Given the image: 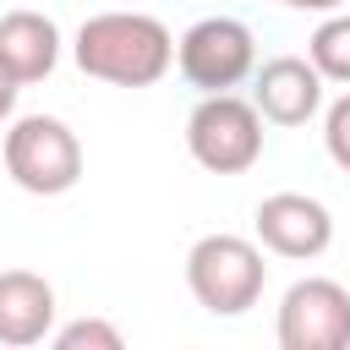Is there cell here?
I'll return each mask as SVG.
<instances>
[{
    "label": "cell",
    "instance_id": "1",
    "mask_svg": "<svg viewBox=\"0 0 350 350\" xmlns=\"http://www.w3.org/2000/svg\"><path fill=\"white\" fill-rule=\"evenodd\" d=\"M77 66L109 88H153L175 66V38L148 11H98L77 27Z\"/></svg>",
    "mask_w": 350,
    "mask_h": 350
},
{
    "label": "cell",
    "instance_id": "2",
    "mask_svg": "<svg viewBox=\"0 0 350 350\" xmlns=\"http://www.w3.org/2000/svg\"><path fill=\"white\" fill-rule=\"evenodd\" d=\"M186 284L197 295L202 312L213 317H241L262 301V284H268V262H262V241H246V235H230V230H213L202 235L191 252H186Z\"/></svg>",
    "mask_w": 350,
    "mask_h": 350
},
{
    "label": "cell",
    "instance_id": "3",
    "mask_svg": "<svg viewBox=\"0 0 350 350\" xmlns=\"http://www.w3.org/2000/svg\"><path fill=\"white\" fill-rule=\"evenodd\" d=\"M0 153L5 175L33 197H60L82 180V142L60 115H16Z\"/></svg>",
    "mask_w": 350,
    "mask_h": 350
},
{
    "label": "cell",
    "instance_id": "4",
    "mask_svg": "<svg viewBox=\"0 0 350 350\" xmlns=\"http://www.w3.org/2000/svg\"><path fill=\"white\" fill-rule=\"evenodd\" d=\"M186 148L208 175H241L262 159V109L241 93H202L186 115Z\"/></svg>",
    "mask_w": 350,
    "mask_h": 350
},
{
    "label": "cell",
    "instance_id": "5",
    "mask_svg": "<svg viewBox=\"0 0 350 350\" xmlns=\"http://www.w3.org/2000/svg\"><path fill=\"white\" fill-rule=\"evenodd\" d=\"M175 66L191 88L202 93H230L235 82L252 77L257 66V44H252V27L235 22V16H202L191 22L180 38H175Z\"/></svg>",
    "mask_w": 350,
    "mask_h": 350
},
{
    "label": "cell",
    "instance_id": "6",
    "mask_svg": "<svg viewBox=\"0 0 350 350\" xmlns=\"http://www.w3.org/2000/svg\"><path fill=\"white\" fill-rule=\"evenodd\" d=\"M284 350H345L350 345V290L328 273H306L279 301Z\"/></svg>",
    "mask_w": 350,
    "mask_h": 350
},
{
    "label": "cell",
    "instance_id": "7",
    "mask_svg": "<svg viewBox=\"0 0 350 350\" xmlns=\"http://www.w3.org/2000/svg\"><path fill=\"white\" fill-rule=\"evenodd\" d=\"M252 224H257L262 252L290 257V262H312V257H323L328 241H334L328 208H323L317 197H306V191H273V197H262Z\"/></svg>",
    "mask_w": 350,
    "mask_h": 350
},
{
    "label": "cell",
    "instance_id": "8",
    "mask_svg": "<svg viewBox=\"0 0 350 350\" xmlns=\"http://www.w3.org/2000/svg\"><path fill=\"white\" fill-rule=\"evenodd\" d=\"M252 104L273 126H306L323 109V71L312 66V55H273L257 66Z\"/></svg>",
    "mask_w": 350,
    "mask_h": 350
},
{
    "label": "cell",
    "instance_id": "9",
    "mask_svg": "<svg viewBox=\"0 0 350 350\" xmlns=\"http://www.w3.org/2000/svg\"><path fill=\"white\" fill-rule=\"evenodd\" d=\"M55 334V284L33 268L0 273V345H38Z\"/></svg>",
    "mask_w": 350,
    "mask_h": 350
},
{
    "label": "cell",
    "instance_id": "10",
    "mask_svg": "<svg viewBox=\"0 0 350 350\" xmlns=\"http://www.w3.org/2000/svg\"><path fill=\"white\" fill-rule=\"evenodd\" d=\"M55 60H60V27H55V16L27 11V5H16V11L0 16V66L22 88L44 82L55 71Z\"/></svg>",
    "mask_w": 350,
    "mask_h": 350
},
{
    "label": "cell",
    "instance_id": "11",
    "mask_svg": "<svg viewBox=\"0 0 350 350\" xmlns=\"http://www.w3.org/2000/svg\"><path fill=\"white\" fill-rule=\"evenodd\" d=\"M306 55L323 71V82H350V11H328L306 38Z\"/></svg>",
    "mask_w": 350,
    "mask_h": 350
},
{
    "label": "cell",
    "instance_id": "12",
    "mask_svg": "<svg viewBox=\"0 0 350 350\" xmlns=\"http://www.w3.org/2000/svg\"><path fill=\"white\" fill-rule=\"evenodd\" d=\"M49 339H55L60 350H120V345H126V334H120L115 323H104V317H77V323L55 328Z\"/></svg>",
    "mask_w": 350,
    "mask_h": 350
},
{
    "label": "cell",
    "instance_id": "13",
    "mask_svg": "<svg viewBox=\"0 0 350 350\" xmlns=\"http://www.w3.org/2000/svg\"><path fill=\"white\" fill-rule=\"evenodd\" d=\"M323 148H328V159L350 175V93H339V98L328 104V115H323Z\"/></svg>",
    "mask_w": 350,
    "mask_h": 350
},
{
    "label": "cell",
    "instance_id": "14",
    "mask_svg": "<svg viewBox=\"0 0 350 350\" xmlns=\"http://www.w3.org/2000/svg\"><path fill=\"white\" fill-rule=\"evenodd\" d=\"M16 93H22V82L0 66V120H11V109H16Z\"/></svg>",
    "mask_w": 350,
    "mask_h": 350
},
{
    "label": "cell",
    "instance_id": "15",
    "mask_svg": "<svg viewBox=\"0 0 350 350\" xmlns=\"http://www.w3.org/2000/svg\"><path fill=\"white\" fill-rule=\"evenodd\" d=\"M273 5H290V11H323V16H328V11H339L345 0H273Z\"/></svg>",
    "mask_w": 350,
    "mask_h": 350
}]
</instances>
